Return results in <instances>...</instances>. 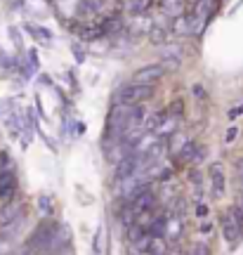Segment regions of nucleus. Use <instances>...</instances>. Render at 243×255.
Returning <instances> with one entry per match:
<instances>
[{
    "label": "nucleus",
    "instance_id": "obj_13",
    "mask_svg": "<svg viewBox=\"0 0 243 255\" xmlns=\"http://www.w3.org/2000/svg\"><path fill=\"white\" fill-rule=\"evenodd\" d=\"M149 5H151V0H130V5H127V12H130L132 17H142V14H146Z\"/></svg>",
    "mask_w": 243,
    "mask_h": 255
},
{
    "label": "nucleus",
    "instance_id": "obj_9",
    "mask_svg": "<svg viewBox=\"0 0 243 255\" xmlns=\"http://www.w3.org/2000/svg\"><path fill=\"white\" fill-rule=\"evenodd\" d=\"M163 12L170 14L172 19L184 17V9H187V0H161Z\"/></svg>",
    "mask_w": 243,
    "mask_h": 255
},
{
    "label": "nucleus",
    "instance_id": "obj_27",
    "mask_svg": "<svg viewBox=\"0 0 243 255\" xmlns=\"http://www.w3.org/2000/svg\"><path fill=\"white\" fill-rule=\"evenodd\" d=\"M194 213H196V218H206V215H208V206H206V203H198Z\"/></svg>",
    "mask_w": 243,
    "mask_h": 255
},
{
    "label": "nucleus",
    "instance_id": "obj_17",
    "mask_svg": "<svg viewBox=\"0 0 243 255\" xmlns=\"http://www.w3.org/2000/svg\"><path fill=\"white\" fill-rule=\"evenodd\" d=\"M187 144H189V139H187V135H182V132H175V135L170 137V149H172V151H175V149H177V151H182Z\"/></svg>",
    "mask_w": 243,
    "mask_h": 255
},
{
    "label": "nucleus",
    "instance_id": "obj_19",
    "mask_svg": "<svg viewBox=\"0 0 243 255\" xmlns=\"http://www.w3.org/2000/svg\"><path fill=\"white\" fill-rule=\"evenodd\" d=\"M161 64L168 69V71H177V69L182 66V59H177V57H163Z\"/></svg>",
    "mask_w": 243,
    "mask_h": 255
},
{
    "label": "nucleus",
    "instance_id": "obj_6",
    "mask_svg": "<svg viewBox=\"0 0 243 255\" xmlns=\"http://www.w3.org/2000/svg\"><path fill=\"white\" fill-rule=\"evenodd\" d=\"M241 232H243V227L236 222V218L232 213H227L225 218H222V234H225V241L229 246H236L239 239H241Z\"/></svg>",
    "mask_w": 243,
    "mask_h": 255
},
{
    "label": "nucleus",
    "instance_id": "obj_32",
    "mask_svg": "<svg viewBox=\"0 0 243 255\" xmlns=\"http://www.w3.org/2000/svg\"><path fill=\"white\" fill-rule=\"evenodd\" d=\"M9 33H12V40H14V43H19V33H17V28L12 26V28H9Z\"/></svg>",
    "mask_w": 243,
    "mask_h": 255
},
{
    "label": "nucleus",
    "instance_id": "obj_2",
    "mask_svg": "<svg viewBox=\"0 0 243 255\" xmlns=\"http://www.w3.org/2000/svg\"><path fill=\"white\" fill-rule=\"evenodd\" d=\"M57 227H59V225H57V222H52V220H43V222H40V225L33 229V234L28 237L26 246L33 248L36 253H38V251H45V248L50 246V241H52Z\"/></svg>",
    "mask_w": 243,
    "mask_h": 255
},
{
    "label": "nucleus",
    "instance_id": "obj_20",
    "mask_svg": "<svg viewBox=\"0 0 243 255\" xmlns=\"http://www.w3.org/2000/svg\"><path fill=\"white\" fill-rule=\"evenodd\" d=\"M168 234L172 239H177L182 234V222L180 220H168Z\"/></svg>",
    "mask_w": 243,
    "mask_h": 255
},
{
    "label": "nucleus",
    "instance_id": "obj_30",
    "mask_svg": "<svg viewBox=\"0 0 243 255\" xmlns=\"http://www.w3.org/2000/svg\"><path fill=\"white\" fill-rule=\"evenodd\" d=\"M239 114H243V107H236V109H229V114H227V116H229V119H236Z\"/></svg>",
    "mask_w": 243,
    "mask_h": 255
},
{
    "label": "nucleus",
    "instance_id": "obj_15",
    "mask_svg": "<svg viewBox=\"0 0 243 255\" xmlns=\"http://www.w3.org/2000/svg\"><path fill=\"white\" fill-rule=\"evenodd\" d=\"M149 253L151 255H168V244H165V239L153 237L151 246H149Z\"/></svg>",
    "mask_w": 243,
    "mask_h": 255
},
{
    "label": "nucleus",
    "instance_id": "obj_16",
    "mask_svg": "<svg viewBox=\"0 0 243 255\" xmlns=\"http://www.w3.org/2000/svg\"><path fill=\"white\" fill-rule=\"evenodd\" d=\"M38 210L45 215V218H50L54 213V206H52V199L47 196V194H43V196H38Z\"/></svg>",
    "mask_w": 243,
    "mask_h": 255
},
{
    "label": "nucleus",
    "instance_id": "obj_1",
    "mask_svg": "<svg viewBox=\"0 0 243 255\" xmlns=\"http://www.w3.org/2000/svg\"><path fill=\"white\" fill-rule=\"evenodd\" d=\"M153 97V85H142V83H127L121 90L116 92V100L121 104H127V107H137V104H144Z\"/></svg>",
    "mask_w": 243,
    "mask_h": 255
},
{
    "label": "nucleus",
    "instance_id": "obj_10",
    "mask_svg": "<svg viewBox=\"0 0 243 255\" xmlns=\"http://www.w3.org/2000/svg\"><path fill=\"white\" fill-rule=\"evenodd\" d=\"M97 2L95 0H81L78 5H76V17L78 19H90L97 14Z\"/></svg>",
    "mask_w": 243,
    "mask_h": 255
},
{
    "label": "nucleus",
    "instance_id": "obj_33",
    "mask_svg": "<svg viewBox=\"0 0 243 255\" xmlns=\"http://www.w3.org/2000/svg\"><path fill=\"white\" fill-rule=\"evenodd\" d=\"M76 132H78V135H83V132H85V123H78V126H76Z\"/></svg>",
    "mask_w": 243,
    "mask_h": 255
},
{
    "label": "nucleus",
    "instance_id": "obj_18",
    "mask_svg": "<svg viewBox=\"0 0 243 255\" xmlns=\"http://www.w3.org/2000/svg\"><path fill=\"white\" fill-rule=\"evenodd\" d=\"M182 111H184V102H182V100L170 102V107H168V114H170V116H175V119H180V116H182Z\"/></svg>",
    "mask_w": 243,
    "mask_h": 255
},
{
    "label": "nucleus",
    "instance_id": "obj_7",
    "mask_svg": "<svg viewBox=\"0 0 243 255\" xmlns=\"http://www.w3.org/2000/svg\"><path fill=\"white\" fill-rule=\"evenodd\" d=\"M14 189H17V175L12 170L0 168V199H9Z\"/></svg>",
    "mask_w": 243,
    "mask_h": 255
},
{
    "label": "nucleus",
    "instance_id": "obj_14",
    "mask_svg": "<svg viewBox=\"0 0 243 255\" xmlns=\"http://www.w3.org/2000/svg\"><path fill=\"white\" fill-rule=\"evenodd\" d=\"M99 26L104 28V33H116L118 28H121V17H118V14H111V17H107Z\"/></svg>",
    "mask_w": 243,
    "mask_h": 255
},
{
    "label": "nucleus",
    "instance_id": "obj_26",
    "mask_svg": "<svg viewBox=\"0 0 243 255\" xmlns=\"http://www.w3.org/2000/svg\"><path fill=\"white\" fill-rule=\"evenodd\" d=\"M236 135H239V128H236V126H232V128H229V130H227L225 142H227V144H232V142H234V139H236Z\"/></svg>",
    "mask_w": 243,
    "mask_h": 255
},
{
    "label": "nucleus",
    "instance_id": "obj_12",
    "mask_svg": "<svg viewBox=\"0 0 243 255\" xmlns=\"http://www.w3.org/2000/svg\"><path fill=\"white\" fill-rule=\"evenodd\" d=\"M168 31L165 28H161V26H151L149 28V40H151L153 45H168Z\"/></svg>",
    "mask_w": 243,
    "mask_h": 255
},
{
    "label": "nucleus",
    "instance_id": "obj_23",
    "mask_svg": "<svg viewBox=\"0 0 243 255\" xmlns=\"http://www.w3.org/2000/svg\"><path fill=\"white\" fill-rule=\"evenodd\" d=\"M71 50H73V57H76V62H78V64L85 62V57H88V55H85V50H83V47L78 45V43H73Z\"/></svg>",
    "mask_w": 243,
    "mask_h": 255
},
{
    "label": "nucleus",
    "instance_id": "obj_24",
    "mask_svg": "<svg viewBox=\"0 0 243 255\" xmlns=\"http://www.w3.org/2000/svg\"><path fill=\"white\" fill-rule=\"evenodd\" d=\"M102 239H104V232H102V227L97 229V234H95V253H102V248H104V241H102Z\"/></svg>",
    "mask_w": 243,
    "mask_h": 255
},
{
    "label": "nucleus",
    "instance_id": "obj_4",
    "mask_svg": "<svg viewBox=\"0 0 243 255\" xmlns=\"http://www.w3.org/2000/svg\"><path fill=\"white\" fill-rule=\"evenodd\" d=\"M21 213H24V201H19V199L7 201V203L0 208V227L5 229V227H9L12 222H17V220L21 218Z\"/></svg>",
    "mask_w": 243,
    "mask_h": 255
},
{
    "label": "nucleus",
    "instance_id": "obj_21",
    "mask_svg": "<svg viewBox=\"0 0 243 255\" xmlns=\"http://www.w3.org/2000/svg\"><path fill=\"white\" fill-rule=\"evenodd\" d=\"M28 31H33V36L36 38H43V40H50L52 38V33L47 31V28H40V26H31V24H26Z\"/></svg>",
    "mask_w": 243,
    "mask_h": 255
},
{
    "label": "nucleus",
    "instance_id": "obj_11",
    "mask_svg": "<svg viewBox=\"0 0 243 255\" xmlns=\"http://www.w3.org/2000/svg\"><path fill=\"white\" fill-rule=\"evenodd\" d=\"M175 132H177V119L168 114V116L161 121V126L156 128V135H158V137H168V135H175Z\"/></svg>",
    "mask_w": 243,
    "mask_h": 255
},
{
    "label": "nucleus",
    "instance_id": "obj_29",
    "mask_svg": "<svg viewBox=\"0 0 243 255\" xmlns=\"http://www.w3.org/2000/svg\"><path fill=\"white\" fill-rule=\"evenodd\" d=\"M28 59H31V64L38 69V55H36V50H28Z\"/></svg>",
    "mask_w": 243,
    "mask_h": 255
},
{
    "label": "nucleus",
    "instance_id": "obj_28",
    "mask_svg": "<svg viewBox=\"0 0 243 255\" xmlns=\"http://www.w3.org/2000/svg\"><path fill=\"white\" fill-rule=\"evenodd\" d=\"M236 173H239V180H241V189H243V158L236 161Z\"/></svg>",
    "mask_w": 243,
    "mask_h": 255
},
{
    "label": "nucleus",
    "instance_id": "obj_5",
    "mask_svg": "<svg viewBox=\"0 0 243 255\" xmlns=\"http://www.w3.org/2000/svg\"><path fill=\"white\" fill-rule=\"evenodd\" d=\"M208 177H210V189L215 196H222L227 189V175L222 163H210L208 165Z\"/></svg>",
    "mask_w": 243,
    "mask_h": 255
},
{
    "label": "nucleus",
    "instance_id": "obj_3",
    "mask_svg": "<svg viewBox=\"0 0 243 255\" xmlns=\"http://www.w3.org/2000/svg\"><path fill=\"white\" fill-rule=\"evenodd\" d=\"M163 73H165V66L163 64H146L142 66L139 71H135V83H142V85H156V83L163 78Z\"/></svg>",
    "mask_w": 243,
    "mask_h": 255
},
{
    "label": "nucleus",
    "instance_id": "obj_22",
    "mask_svg": "<svg viewBox=\"0 0 243 255\" xmlns=\"http://www.w3.org/2000/svg\"><path fill=\"white\" fill-rule=\"evenodd\" d=\"M191 95L196 97V100H206L208 97V92H206V88L201 85V83H196V85H191Z\"/></svg>",
    "mask_w": 243,
    "mask_h": 255
},
{
    "label": "nucleus",
    "instance_id": "obj_31",
    "mask_svg": "<svg viewBox=\"0 0 243 255\" xmlns=\"http://www.w3.org/2000/svg\"><path fill=\"white\" fill-rule=\"evenodd\" d=\"M194 255H208V246H203V244H201V246H196Z\"/></svg>",
    "mask_w": 243,
    "mask_h": 255
},
{
    "label": "nucleus",
    "instance_id": "obj_34",
    "mask_svg": "<svg viewBox=\"0 0 243 255\" xmlns=\"http://www.w3.org/2000/svg\"><path fill=\"white\" fill-rule=\"evenodd\" d=\"M210 229H213V225H208V222H206V225H201V232H203V234H208Z\"/></svg>",
    "mask_w": 243,
    "mask_h": 255
},
{
    "label": "nucleus",
    "instance_id": "obj_25",
    "mask_svg": "<svg viewBox=\"0 0 243 255\" xmlns=\"http://www.w3.org/2000/svg\"><path fill=\"white\" fill-rule=\"evenodd\" d=\"M0 165H2L5 170H12V158H9L7 151H0Z\"/></svg>",
    "mask_w": 243,
    "mask_h": 255
},
{
    "label": "nucleus",
    "instance_id": "obj_8",
    "mask_svg": "<svg viewBox=\"0 0 243 255\" xmlns=\"http://www.w3.org/2000/svg\"><path fill=\"white\" fill-rule=\"evenodd\" d=\"M127 203L132 206V210H135L137 215H142V213H149V210H153V203H156V194L149 189V191H144V194H139L137 199L127 201Z\"/></svg>",
    "mask_w": 243,
    "mask_h": 255
}]
</instances>
